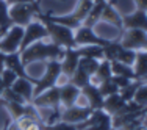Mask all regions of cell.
<instances>
[{
  "label": "cell",
  "instance_id": "6da1fadb",
  "mask_svg": "<svg viewBox=\"0 0 147 130\" xmlns=\"http://www.w3.org/2000/svg\"><path fill=\"white\" fill-rule=\"evenodd\" d=\"M64 55V49L59 47V45L53 44V43H41L36 41L31 45L25 49V50L20 52V60H22V64L28 66L30 63L34 61H47V60H61Z\"/></svg>",
  "mask_w": 147,
  "mask_h": 130
},
{
  "label": "cell",
  "instance_id": "7a4b0ae2",
  "mask_svg": "<svg viewBox=\"0 0 147 130\" xmlns=\"http://www.w3.org/2000/svg\"><path fill=\"white\" fill-rule=\"evenodd\" d=\"M36 19L44 24L49 38L52 39L53 44H57V45H59V47H63V49H75L77 47L75 38H74V30L67 28V27L58 25V24L49 20L47 16H45L42 11H39L36 14Z\"/></svg>",
  "mask_w": 147,
  "mask_h": 130
},
{
  "label": "cell",
  "instance_id": "3957f363",
  "mask_svg": "<svg viewBox=\"0 0 147 130\" xmlns=\"http://www.w3.org/2000/svg\"><path fill=\"white\" fill-rule=\"evenodd\" d=\"M41 11V0H34L30 3H16L9 6V17H11L14 25L25 27L36 17Z\"/></svg>",
  "mask_w": 147,
  "mask_h": 130
},
{
  "label": "cell",
  "instance_id": "277c9868",
  "mask_svg": "<svg viewBox=\"0 0 147 130\" xmlns=\"http://www.w3.org/2000/svg\"><path fill=\"white\" fill-rule=\"evenodd\" d=\"M59 77H61V63H59V60H47L45 61V72L42 74L41 79H38L36 85H34L33 97L44 93L45 89L57 86Z\"/></svg>",
  "mask_w": 147,
  "mask_h": 130
},
{
  "label": "cell",
  "instance_id": "5b68a950",
  "mask_svg": "<svg viewBox=\"0 0 147 130\" xmlns=\"http://www.w3.org/2000/svg\"><path fill=\"white\" fill-rule=\"evenodd\" d=\"M119 43L124 49H131V50H147V31L128 28L122 31V36H117Z\"/></svg>",
  "mask_w": 147,
  "mask_h": 130
},
{
  "label": "cell",
  "instance_id": "8992f818",
  "mask_svg": "<svg viewBox=\"0 0 147 130\" xmlns=\"http://www.w3.org/2000/svg\"><path fill=\"white\" fill-rule=\"evenodd\" d=\"M24 38V27L22 25H13L0 36V50L3 53H13L19 52L20 43Z\"/></svg>",
  "mask_w": 147,
  "mask_h": 130
},
{
  "label": "cell",
  "instance_id": "52a82bcc",
  "mask_svg": "<svg viewBox=\"0 0 147 130\" xmlns=\"http://www.w3.org/2000/svg\"><path fill=\"white\" fill-rule=\"evenodd\" d=\"M36 108H52L55 113H61V104H59V86H53L45 89L44 93L34 96L30 102Z\"/></svg>",
  "mask_w": 147,
  "mask_h": 130
},
{
  "label": "cell",
  "instance_id": "ba28073f",
  "mask_svg": "<svg viewBox=\"0 0 147 130\" xmlns=\"http://www.w3.org/2000/svg\"><path fill=\"white\" fill-rule=\"evenodd\" d=\"M44 38H49L44 24L41 22V20H31L30 24H27V25L24 27V38H22V43H20L19 52L25 50L28 45L36 43V41L44 39Z\"/></svg>",
  "mask_w": 147,
  "mask_h": 130
},
{
  "label": "cell",
  "instance_id": "9c48e42d",
  "mask_svg": "<svg viewBox=\"0 0 147 130\" xmlns=\"http://www.w3.org/2000/svg\"><path fill=\"white\" fill-rule=\"evenodd\" d=\"M74 38H75L77 47H80V45H102V47H105L110 43V39H105V38H100L99 35H96L94 28H89L85 25H80L74 31Z\"/></svg>",
  "mask_w": 147,
  "mask_h": 130
},
{
  "label": "cell",
  "instance_id": "30bf717a",
  "mask_svg": "<svg viewBox=\"0 0 147 130\" xmlns=\"http://www.w3.org/2000/svg\"><path fill=\"white\" fill-rule=\"evenodd\" d=\"M91 108L89 107H77V105H72L69 108H64L59 114V121L69 122V124H80L83 122L86 118L91 114Z\"/></svg>",
  "mask_w": 147,
  "mask_h": 130
},
{
  "label": "cell",
  "instance_id": "8fae6325",
  "mask_svg": "<svg viewBox=\"0 0 147 130\" xmlns=\"http://www.w3.org/2000/svg\"><path fill=\"white\" fill-rule=\"evenodd\" d=\"M128 28L147 31V11L136 9L131 14H122V31Z\"/></svg>",
  "mask_w": 147,
  "mask_h": 130
},
{
  "label": "cell",
  "instance_id": "7c38bea8",
  "mask_svg": "<svg viewBox=\"0 0 147 130\" xmlns=\"http://www.w3.org/2000/svg\"><path fill=\"white\" fill-rule=\"evenodd\" d=\"M5 68L14 71L17 77H20V79H27V80H30V82H33L34 85H36L38 79H33L31 75H28V74H27L25 66L22 64V60H20V52L5 53Z\"/></svg>",
  "mask_w": 147,
  "mask_h": 130
},
{
  "label": "cell",
  "instance_id": "4fadbf2b",
  "mask_svg": "<svg viewBox=\"0 0 147 130\" xmlns=\"http://www.w3.org/2000/svg\"><path fill=\"white\" fill-rule=\"evenodd\" d=\"M78 61H80V55L75 49H64V55L59 60L61 63V75L71 79L75 72V69L78 68Z\"/></svg>",
  "mask_w": 147,
  "mask_h": 130
},
{
  "label": "cell",
  "instance_id": "5bb4252c",
  "mask_svg": "<svg viewBox=\"0 0 147 130\" xmlns=\"http://www.w3.org/2000/svg\"><path fill=\"white\" fill-rule=\"evenodd\" d=\"M100 20L110 24V25H114L122 33V14L116 9V2L108 0V2L105 3L103 9H102V14H100Z\"/></svg>",
  "mask_w": 147,
  "mask_h": 130
},
{
  "label": "cell",
  "instance_id": "9a60e30c",
  "mask_svg": "<svg viewBox=\"0 0 147 130\" xmlns=\"http://www.w3.org/2000/svg\"><path fill=\"white\" fill-rule=\"evenodd\" d=\"M59 86V104L63 108H69L72 105H75V100L80 94V88L75 86L71 82H66L64 85Z\"/></svg>",
  "mask_w": 147,
  "mask_h": 130
},
{
  "label": "cell",
  "instance_id": "2e32d148",
  "mask_svg": "<svg viewBox=\"0 0 147 130\" xmlns=\"http://www.w3.org/2000/svg\"><path fill=\"white\" fill-rule=\"evenodd\" d=\"M80 91H82V93L85 94V97L88 99V104H89V108H91V110H99V108H102L103 96L100 94L99 86H97V85L88 83V85L83 86Z\"/></svg>",
  "mask_w": 147,
  "mask_h": 130
},
{
  "label": "cell",
  "instance_id": "e0dca14e",
  "mask_svg": "<svg viewBox=\"0 0 147 130\" xmlns=\"http://www.w3.org/2000/svg\"><path fill=\"white\" fill-rule=\"evenodd\" d=\"M45 16H47L49 20H52V22L58 24V25H63V27H67V28H71L75 31L78 28L80 25H82V22H80L77 17L72 16V13H67V14H53V11H49V13H44Z\"/></svg>",
  "mask_w": 147,
  "mask_h": 130
},
{
  "label": "cell",
  "instance_id": "ac0fdd59",
  "mask_svg": "<svg viewBox=\"0 0 147 130\" xmlns=\"http://www.w3.org/2000/svg\"><path fill=\"white\" fill-rule=\"evenodd\" d=\"M11 88L25 102H28V104L31 102V99H33V89H34V83L33 82H30V80H27V79H20V77H17Z\"/></svg>",
  "mask_w": 147,
  "mask_h": 130
},
{
  "label": "cell",
  "instance_id": "d6986e66",
  "mask_svg": "<svg viewBox=\"0 0 147 130\" xmlns=\"http://www.w3.org/2000/svg\"><path fill=\"white\" fill-rule=\"evenodd\" d=\"M131 68H133V72H135L136 80L147 82V50L136 52V58Z\"/></svg>",
  "mask_w": 147,
  "mask_h": 130
},
{
  "label": "cell",
  "instance_id": "ffe728a7",
  "mask_svg": "<svg viewBox=\"0 0 147 130\" xmlns=\"http://www.w3.org/2000/svg\"><path fill=\"white\" fill-rule=\"evenodd\" d=\"M111 75H113V72H111V63L108 61V60H102V61L99 63L97 71L94 72L92 77H91V83H92V85H100L105 80H110Z\"/></svg>",
  "mask_w": 147,
  "mask_h": 130
},
{
  "label": "cell",
  "instance_id": "44dd1931",
  "mask_svg": "<svg viewBox=\"0 0 147 130\" xmlns=\"http://www.w3.org/2000/svg\"><path fill=\"white\" fill-rule=\"evenodd\" d=\"M80 58H94L102 61L103 60V47L102 45H80L77 47Z\"/></svg>",
  "mask_w": 147,
  "mask_h": 130
},
{
  "label": "cell",
  "instance_id": "7402d4cb",
  "mask_svg": "<svg viewBox=\"0 0 147 130\" xmlns=\"http://www.w3.org/2000/svg\"><path fill=\"white\" fill-rule=\"evenodd\" d=\"M14 25L9 17V6L6 5L5 0H0V36L5 33L8 28Z\"/></svg>",
  "mask_w": 147,
  "mask_h": 130
},
{
  "label": "cell",
  "instance_id": "603a6c76",
  "mask_svg": "<svg viewBox=\"0 0 147 130\" xmlns=\"http://www.w3.org/2000/svg\"><path fill=\"white\" fill-rule=\"evenodd\" d=\"M110 63H111V72H113V75H122V77H127V79H130V80H136L131 66L119 63L116 60H114V61H110Z\"/></svg>",
  "mask_w": 147,
  "mask_h": 130
},
{
  "label": "cell",
  "instance_id": "cb8c5ba5",
  "mask_svg": "<svg viewBox=\"0 0 147 130\" xmlns=\"http://www.w3.org/2000/svg\"><path fill=\"white\" fill-rule=\"evenodd\" d=\"M102 9H103V5H100V3H94L92 8L89 9L88 16L85 17V20H83L82 25L89 27V28H94V25H96V24L100 20V14H102Z\"/></svg>",
  "mask_w": 147,
  "mask_h": 130
},
{
  "label": "cell",
  "instance_id": "d4e9b609",
  "mask_svg": "<svg viewBox=\"0 0 147 130\" xmlns=\"http://www.w3.org/2000/svg\"><path fill=\"white\" fill-rule=\"evenodd\" d=\"M92 5H94L92 0H78L75 9L72 11V16L77 17V19L83 24V20H85L86 16H88V13H89V9L92 8Z\"/></svg>",
  "mask_w": 147,
  "mask_h": 130
},
{
  "label": "cell",
  "instance_id": "484cf974",
  "mask_svg": "<svg viewBox=\"0 0 147 130\" xmlns=\"http://www.w3.org/2000/svg\"><path fill=\"white\" fill-rule=\"evenodd\" d=\"M69 82L74 83L75 86H78L80 89H82L83 86H86L88 83H91V75H89L88 72H85V71H83V69L78 66V68L75 69V72H74V75L69 79Z\"/></svg>",
  "mask_w": 147,
  "mask_h": 130
},
{
  "label": "cell",
  "instance_id": "4316f807",
  "mask_svg": "<svg viewBox=\"0 0 147 130\" xmlns=\"http://www.w3.org/2000/svg\"><path fill=\"white\" fill-rule=\"evenodd\" d=\"M142 80H133V82L130 83L128 86H125V88H122V89H119V94H121V97L124 99L125 102H131L133 100V96H135V93H136V89H138L139 86L142 85Z\"/></svg>",
  "mask_w": 147,
  "mask_h": 130
},
{
  "label": "cell",
  "instance_id": "83f0119b",
  "mask_svg": "<svg viewBox=\"0 0 147 130\" xmlns=\"http://www.w3.org/2000/svg\"><path fill=\"white\" fill-rule=\"evenodd\" d=\"M136 52H138V50H131V49L121 47V50H119V53H117L116 61L124 63V64H128V66H133L135 58H136Z\"/></svg>",
  "mask_w": 147,
  "mask_h": 130
},
{
  "label": "cell",
  "instance_id": "f1b7e54d",
  "mask_svg": "<svg viewBox=\"0 0 147 130\" xmlns=\"http://www.w3.org/2000/svg\"><path fill=\"white\" fill-rule=\"evenodd\" d=\"M99 60H94V58H80L78 61V66L83 69L85 72H88L91 77L94 75V72L97 71V68H99Z\"/></svg>",
  "mask_w": 147,
  "mask_h": 130
},
{
  "label": "cell",
  "instance_id": "f546056e",
  "mask_svg": "<svg viewBox=\"0 0 147 130\" xmlns=\"http://www.w3.org/2000/svg\"><path fill=\"white\" fill-rule=\"evenodd\" d=\"M133 102L138 104L139 107H142V108L147 107V82H144L138 89H136L135 96H133Z\"/></svg>",
  "mask_w": 147,
  "mask_h": 130
},
{
  "label": "cell",
  "instance_id": "4dcf8cb0",
  "mask_svg": "<svg viewBox=\"0 0 147 130\" xmlns=\"http://www.w3.org/2000/svg\"><path fill=\"white\" fill-rule=\"evenodd\" d=\"M99 86V91H100V94H102L103 97H108V96H113V94H117L119 93V88L113 83V80H105V82H102L100 85H97Z\"/></svg>",
  "mask_w": 147,
  "mask_h": 130
},
{
  "label": "cell",
  "instance_id": "1f68e13d",
  "mask_svg": "<svg viewBox=\"0 0 147 130\" xmlns=\"http://www.w3.org/2000/svg\"><path fill=\"white\" fill-rule=\"evenodd\" d=\"M42 130H78L77 124H69L64 121H55L52 124H44Z\"/></svg>",
  "mask_w": 147,
  "mask_h": 130
},
{
  "label": "cell",
  "instance_id": "d6a6232c",
  "mask_svg": "<svg viewBox=\"0 0 147 130\" xmlns=\"http://www.w3.org/2000/svg\"><path fill=\"white\" fill-rule=\"evenodd\" d=\"M0 79H2V82H3V85H5V88H9V86H13V83L16 82L17 75H16L14 71L5 68V69L2 71V74H0Z\"/></svg>",
  "mask_w": 147,
  "mask_h": 130
},
{
  "label": "cell",
  "instance_id": "836d02e7",
  "mask_svg": "<svg viewBox=\"0 0 147 130\" xmlns=\"http://www.w3.org/2000/svg\"><path fill=\"white\" fill-rule=\"evenodd\" d=\"M111 80H113V83L119 88V89H122V88L128 86V85H130V83L133 82V80L127 79V77H122V75H111Z\"/></svg>",
  "mask_w": 147,
  "mask_h": 130
},
{
  "label": "cell",
  "instance_id": "e575fe53",
  "mask_svg": "<svg viewBox=\"0 0 147 130\" xmlns=\"http://www.w3.org/2000/svg\"><path fill=\"white\" fill-rule=\"evenodd\" d=\"M75 105L77 107H89V104H88V99L85 97V94L80 91V94H78V97H77V100H75Z\"/></svg>",
  "mask_w": 147,
  "mask_h": 130
},
{
  "label": "cell",
  "instance_id": "d590c367",
  "mask_svg": "<svg viewBox=\"0 0 147 130\" xmlns=\"http://www.w3.org/2000/svg\"><path fill=\"white\" fill-rule=\"evenodd\" d=\"M85 130H113V124H99V125H91Z\"/></svg>",
  "mask_w": 147,
  "mask_h": 130
},
{
  "label": "cell",
  "instance_id": "8d00e7d4",
  "mask_svg": "<svg viewBox=\"0 0 147 130\" xmlns=\"http://www.w3.org/2000/svg\"><path fill=\"white\" fill-rule=\"evenodd\" d=\"M136 3V9H142V11H147V0H133Z\"/></svg>",
  "mask_w": 147,
  "mask_h": 130
},
{
  "label": "cell",
  "instance_id": "74e56055",
  "mask_svg": "<svg viewBox=\"0 0 147 130\" xmlns=\"http://www.w3.org/2000/svg\"><path fill=\"white\" fill-rule=\"evenodd\" d=\"M6 5L11 6V5H16V3H30V2H34V0H5Z\"/></svg>",
  "mask_w": 147,
  "mask_h": 130
},
{
  "label": "cell",
  "instance_id": "f35d334b",
  "mask_svg": "<svg viewBox=\"0 0 147 130\" xmlns=\"http://www.w3.org/2000/svg\"><path fill=\"white\" fill-rule=\"evenodd\" d=\"M2 130H17V129H16V125H14V122H13V121H6Z\"/></svg>",
  "mask_w": 147,
  "mask_h": 130
},
{
  "label": "cell",
  "instance_id": "ab89813d",
  "mask_svg": "<svg viewBox=\"0 0 147 130\" xmlns=\"http://www.w3.org/2000/svg\"><path fill=\"white\" fill-rule=\"evenodd\" d=\"M108 0H92V3H100V5H105Z\"/></svg>",
  "mask_w": 147,
  "mask_h": 130
},
{
  "label": "cell",
  "instance_id": "60d3db41",
  "mask_svg": "<svg viewBox=\"0 0 147 130\" xmlns=\"http://www.w3.org/2000/svg\"><path fill=\"white\" fill-rule=\"evenodd\" d=\"M59 2H64V0H59Z\"/></svg>",
  "mask_w": 147,
  "mask_h": 130
}]
</instances>
